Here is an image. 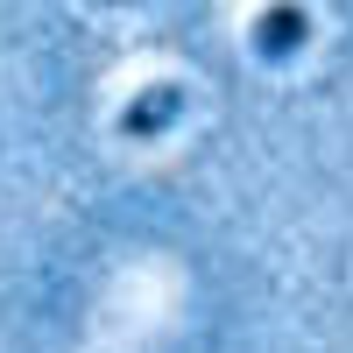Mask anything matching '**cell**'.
<instances>
[{"label": "cell", "mask_w": 353, "mask_h": 353, "mask_svg": "<svg viewBox=\"0 0 353 353\" xmlns=\"http://www.w3.org/2000/svg\"><path fill=\"white\" fill-rule=\"evenodd\" d=\"M304 43H311V14L297 8V0H276V8L254 14V57L283 64V57H297Z\"/></svg>", "instance_id": "obj_1"}, {"label": "cell", "mask_w": 353, "mask_h": 353, "mask_svg": "<svg viewBox=\"0 0 353 353\" xmlns=\"http://www.w3.org/2000/svg\"><path fill=\"white\" fill-rule=\"evenodd\" d=\"M176 113H184V85H149V92H134L121 106V134L128 141H156Z\"/></svg>", "instance_id": "obj_2"}]
</instances>
